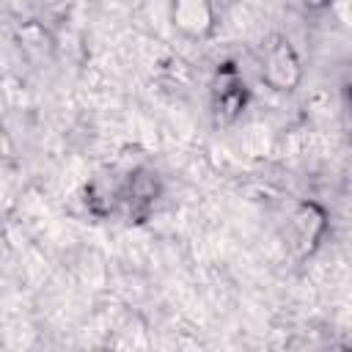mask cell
Here are the masks:
<instances>
[{"mask_svg":"<svg viewBox=\"0 0 352 352\" xmlns=\"http://www.w3.org/2000/svg\"><path fill=\"white\" fill-rule=\"evenodd\" d=\"M261 80L278 94H289L300 85L302 63H300V55L286 36L270 38V44L264 50V63H261Z\"/></svg>","mask_w":352,"mask_h":352,"instance_id":"cell-1","label":"cell"},{"mask_svg":"<svg viewBox=\"0 0 352 352\" xmlns=\"http://www.w3.org/2000/svg\"><path fill=\"white\" fill-rule=\"evenodd\" d=\"M170 25L187 38H206L214 28L212 0H165Z\"/></svg>","mask_w":352,"mask_h":352,"instance_id":"cell-5","label":"cell"},{"mask_svg":"<svg viewBox=\"0 0 352 352\" xmlns=\"http://www.w3.org/2000/svg\"><path fill=\"white\" fill-rule=\"evenodd\" d=\"M333 3H336V0H302V6H305L308 11H314V14H319V11H327Z\"/></svg>","mask_w":352,"mask_h":352,"instance_id":"cell-6","label":"cell"},{"mask_svg":"<svg viewBox=\"0 0 352 352\" xmlns=\"http://www.w3.org/2000/svg\"><path fill=\"white\" fill-rule=\"evenodd\" d=\"M157 198H160V179L146 168L129 173L126 184L121 187V206L126 209L129 223H143L154 212Z\"/></svg>","mask_w":352,"mask_h":352,"instance_id":"cell-4","label":"cell"},{"mask_svg":"<svg viewBox=\"0 0 352 352\" xmlns=\"http://www.w3.org/2000/svg\"><path fill=\"white\" fill-rule=\"evenodd\" d=\"M292 231V248L297 258H308L316 253L327 234V209L316 201H300L289 220Z\"/></svg>","mask_w":352,"mask_h":352,"instance_id":"cell-2","label":"cell"},{"mask_svg":"<svg viewBox=\"0 0 352 352\" xmlns=\"http://www.w3.org/2000/svg\"><path fill=\"white\" fill-rule=\"evenodd\" d=\"M212 107H214V116L220 124H234L242 110L248 107V88H245V80L239 74V69L226 60L217 72H214V80H212Z\"/></svg>","mask_w":352,"mask_h":352,"instance_id":"cell-3","label":"cell"}]
</instances>
